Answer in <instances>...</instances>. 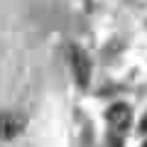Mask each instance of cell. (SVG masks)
<instances>
[{"label": "cell", "instance_id": "3957f363", "mask_svg": "<svg viewBox=\"0 0 147 147\" xmlns=\"http://www.w3.org/2000/svg\"><path fill=\"white\" fill-rule=\"evenodd\" d=\"M108 123H110V127L115 132H125L127 127H130V123H132V110L127 108L125 103H115L113 108L108 110Z\"/></svg>", "mask_w": 147, "mask_h": 147}, {"label": "cell", "instance_id": "7a4b0ae2", "mask_svg": "<svg viewBox=\"0 0 147 147\" xmlns=\"http://www.w3.org/2000/svg\"><path fill=\"white\" fill-rule=\"evenodd\" d=\"M25 130V118L20 113H0V137L12 140Z\"/></svg>", "mask_w": 147, "mask_h": 147}, {"label": "cell", "instance_id": "6da1fadb", "mask_svg": "<svg viewBox=\"0 0 147 147\" xmlns=\"http://www.w3.org/2000/svg\"><path fill=\"white\" fill-rule=\"evenodd\" d=\"M71 64H74V74H76L79 86H88V81H91V61H88V57H86L84 49L71 47Z\"/></svg>", "mask_w": 147, "mask_h": 147}, {"label": "cell", "instance_id": "277c9868", "mask_svg": "<svg viewBox=\"0 0 147 147\" xmlns=\"http://www.w3.org/2000/svg\"><path fill=\"white\" fill-rule=\"evenodd\" d=\"M140 130H142V132H147V115L142 118V123H140Z\"/></svg>", "mask_w": 147, "mask_h": 147}, {"label": "cell", "instance_id": "5b68a950", "mask_svg": "<svg viewBox=\"0 0 147 147\" xmlns=\"http://www.w3.org/2000/svg\"><path fill=\"white\" fill-rule=\"evenodd\" d=\"M142 147H147V145H142Z\"/></svg>", "mask_w": 147, "mask_h": 147}]
</instances>
